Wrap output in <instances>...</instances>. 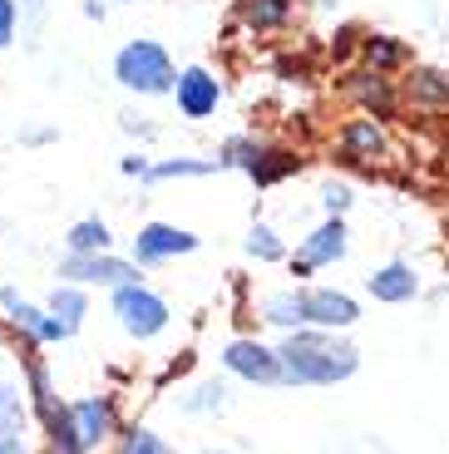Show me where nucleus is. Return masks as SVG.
<instances>
[{
    "instance_id": "obj_1",
    "label": "nucleus",
    "mask_w": 449,
    "mask_h": 454,
    "mask_svg": "<svg viewBox=\"0 0 449 454\" xmlns=\"http://www.w3.org/2000/svg\"><path fill=\"white\" fill-rule=\"evenodd\" d=\"M281 361V380L287 386H336L346 375H356L360 351L351 340H336L331 331H302L296 326L292 336L277 346Z\"/></svg>"
},
{
    "instance_id": "obj_2",
    "label": "nucleus",
    "mask_w": 449,
    "mask_h": 454,
    "mask_svg": "<svg viewBox=\"0 0 449 454\" xmlns=\"http://www.w3.org/2000/svg\"><path fill=\"white\" fill-rule=\"evenodd\" d=\"M114 74H119V84L124 90H138V94H169L173 90V59L163 45H154V40H134V45L119 50V59H114Z\"/></svg>"
},
{
    "instance_id": "obj_3",
    "label": "nucleus",
    "mask_w": 449,
    "mask_h": 454,
    "mask_svg": "<svg viewBox=\"0 0 449 454\" xmlns=\"http://www.w3.org/2000/svg\"><path fill=\"white\" fill-rule=\"evenodd\" d=\"M114 317H119V326L129 336L148 340L169 326V301L158 292H148L144 282H124V286H114Z\"/></svg>"
},
{
    "instance_id": "obj_4",
    "label": "nucleus",
    "mask_w": 449,
    "mask_h": 454,
    "mask_svg": "<svg viewBox=\"0 0 449 454\" xmlns=\"http://www.w3.org/2000/svg\"><path fill=\"white\" fill-rule=\"evenodd\" d=\"M302 301V326H321V331H346L360 321L356 296L331 292V286H316V292H296Z\"/></svg>"
},
{
    "instance_id": "obj_5",
    "label": "nucleus",
    "mask_w": 449,
    "mask_h": 454,
    "mask_svg": "<svg viewBox=\"0 0 449 454\" xmlns=\"http://www.w3.org/2000/svg\"><path fill=\"white\" fill-rule=\"evenodd\" d=\"M59 277L75 286L84 282H99V286H124V282H138V272L129 262L109 257V252H69V262L59 267Z\"/></svg>"
},
{
    "instance_id": "obj_6",
    "label": "nucleus",
    "mask_w": 449,
    "mask_h": 454,
    "mask_svg": "<svg viewBox=\"0 0 449 454\" xmlns=\"http://www.w3.org/2000/svg\"><path fill=\"white\" fill-rule=\"evenodd\" d=\"M223 365L242 380H252V386H281V361L262 340H232L223 351Z\"/></svg>"
},
{
    "instance_id": "obj_7",
    "label": "nucleus",
    "mask_w": 449,
    "mask_h": 454,
    "mask_svg": "<svg viewBox=\"0 0 449 454\" xmlns=\"http://www.w3.org/2000/svg\"><path fill=\"white\" fill-rule=\"evenodd\" d=\"M65 415H69V434H75L79 454H90L94 444H104V440H109V430H114V410H109V400H104V395L75 400V405H65Z\"/></svg>"
},
{
    "instance_id": "obj_8",
    "label": "nucleus",
    "mask_w": 449,
    "mask_h": 454,
    "mask_svg": "<svg viewBox=\"0 0 449 454\" xmlns=\"http://www.w3.org/2000/svg\"><path fill=\"white\" fill-rule=\"evenodd\" d=\"M183 252H198V238L183 232V227H169V223H148L134 238L138 262H169V257H183Z\"/></svg>"
},
{
    "instance_id": "obj_9",
    "label": "nucleus",
    "mask_w": 449,
    "mask_h": 454,
    "mask_svg": "<svg viewBox=\"0 0 449 454\" xmlns=\"http://www.w3.org/2000/svg\"><path fill=\"white\" fill-rule=\"evenodd\" d=\"M346 257V227H341V217H331V223H321L311 232V238L302 242V252H296V272H316V267H331V262Z\"/></svg>"
},
{
    "instance_id": "obj_10",
    "label": "nucleus",
    "mask_w": 449,
    "mask_h": 454,
    "mask_svg": "<svg viewBox=\"0 0 449 454\" xmlns=\"http://www.w3.org/2000/svg\"><path fill=\"white\" fill-rule=\"evenodd\" d=\"M0 307L15 317V326H25L35 340H45V346H50V340H69V336H75V331H69L59 317H50V311H40V307H30V301H20V296H15V286H0Z\"/></svg>"
},
{
    "instance_id": "obj_11",
    "label": "nucleus",
    "mask_w": 449,
    "mask_h": 454,
    "mask_svg": "<svg viewBox=\"0 0 449 454\" xmlns=\"http://www.w3.org/2000/svg\"><path fill=\"white\" fill-rule=\"evenodd\" d=\"M217 99H223V90H217V80L208 69H183L178 74V109L188 119H208L217 109Z\"/></svg>"
},
{
    "instance_id": "obj_12",
    "label": "nucleus",
    "mask_w": 449,
    "mask_h": 454,
    "mask_svg": "<svg viewBox=\"0 0 449 454\" xmlns=\"http://www.w3.org/2000/svg\"><path fill=\"white\" fill-rule=\"evenodd\" d=\"M366 286H371L375 301H410V296L420 292V277L405 267V262H390V267H381L375 277H366Z\"/></svg>"
},
{
    "instance_id": "obj_13",
    "label": "nucleus",
    "mask_w": 449,
    "mask_h": 454,
    "mask_svg": "<svg viewBox=\"0 0 449 454\" xmlns=\"http://www.w3.org/2000/svg\"><path fill=\"white\" fill-rule=\"evenodd\" d=\"M84 292H79L75 282H65V286H55V296H50V317H59L69 331H79V321H84Z\"/></svg>"
},
{
    "instance_id": "obj_14",
    "label": "nucleus",
    "mask_w": 449,
    "mask_h": 454,
    "mask_svg": "<svg viewBox=\"0 0 449 454\" xmlns=\"http://www.w3.org/2000/svg\"><path fill=\"white\" fill-rule=\"evenodd\" d=\"M69 252H109V227L99 223V217H84V223H75L69 227Z\"/></svg>"
},
{
    "instance_id": "obj_15",
    "label": "nucleus",
    "mask_w": 449,
    "mask_h": 454,
    "mask_svg": "<svg viewBox=\"0 0 449 454\" xmlns=\"http://www.w3.org/2000/svg\"><path fill=\"white\" fill-rule=\"evenodd\" d=\"M341 144H346V153H356V159H375L385 148V138H381V129H375V119H360V124L346 129Z\"/></svg>"
},
{
    "instance_id": "obj_16",
    "label": "nucleus",
    "mask_w": 449,
    "mask_h": 454,
    "mask_svg": "<svg viewBox=\"0 0 449 454\" xmlns=\"http://www.w3.org/2000/svg\"><path fill=\"white\" fill-rule=\"evenodd\" d=\"M262 317L272 326H302V301H296V292H277L262 301Z\"/></svg>"
},
{
    "instance_id": "obj_17",
    "label": "nucleus",
    "mask_w": 449,
    "mask_h": 454,
    "mask_svg": "<svg viewBox=\"0 0 449 454\" xmlns=\"http://www.w3.org/2000/svg\"><path fill=\"white\" fill-rule=\"evenodd\" d=\"M248 252H252V257H262V262H277L281 257V242L277 238H272V227H252V238H248Z\"/></svg>"
},
{
    "instance_id": "obj_18",
    "label": "nucleus",
    "mask_w": 449,
    "mask_h": 454,
    "mask_svg": "<svg viewBox=\"0 0 449 454\" xmlns=\"http://www.w3.org/2000/svg\"><path fill=\"white\" fill-rule=\"evenodd\" d=\"M439 80H445V74H429V69H425V74H415V84H410V90H415L420 99L449 104V84H439Z\"/></svg>"
},
{
    "instance_id": "obj_19",
    "label": "nucleus",
    "mask_w": 449,
    "mask_h": 454,
    "mask_svg": "<svg viewBox=\"0 0 449 454\" xmlns=\"http://www.w3.org/2000/svg\"><path fill=\"white\" fill-rule=\"evenodd\" d=\"M281 15H287V5H281V0H248V20L252 25H277Z\"/></svg>"
},
{
    "instance_id": "obj_20",
    "label": "nucleus",
    "mask_w": 449,
    "mask_h": 454,
    "mask_svg": "<svg viewBox=\"0 0 449 454\" xmlns=\"http://www.w3.org/2000/svg\"><path fill=\"white\" fill-rule=\"evenodd\" d=\"M124 454H173V450L158 440L154 430H134V434H129V450Z\"/></svg>"
},
{
    "instance_id": "obj_21",
    "label": "nucleus",
    "mask_w": 449,
    "mask_h": 454,
    "mask_svg": "<svg viewBox=\"0 0 449 454\" xmlns=\"http://www.w3.org/2000/svg\"><path fill=\"white\" fill-rule=\"evenodd\" d=\"M15 420H20V395L11 386H0V430H15Z\"/></svg>"
},
{
    "instance_id": "obj_22",
    "label": "nucleus",
    "mask_w": 449,
    "mask_h": 454,
    "mask_svg": "<svg viewBox=\"0 0 449 454\" xmlns=\"http://www.w3.org/2000/svg\"><path fill=\"white\" fill-rule=\"evenodd\" d=\"M366 55H371V65H395V59H400V45H390V40H371V45H366Z\"/></svg>"
},
{
    "instance_id": "obj_23",
    "label": "nucleus",
    "mask_w": 449,
    "mask_h": 454,
    "mask_svg": "<svg viewBox=\"0 0 449 454\" xmlns=\"http://www.w3.org/2000/svg\"><path fill=\"white\" fill-rule=\"evenodd\" d=\"M183 173H213V163H163L148 178H183Z\"/></svg>"
},
{
    "instance_id": "obj_24",
    "label": "nucleus",
    "mask_w": 449,
    "mask_h": 454,
    "mask_svg": "<svg viewBox=\"0 0 449 454\" xmlns=\"http://www.w3.org/2000/svg\"><path fill=\"white\" fill-rule=\"evenodd\" d=\"M15 40V0H0V50Z\"/></svg>"
},
{
    "instance_id": "obj_25",
    "label": "nucleus",
    "mask_w": 449,
    "mask_h": 454,
    "mask_svg": "<svg viewBox=\"0 0 449 454\" xmlns=\"http://www.w3.org/2000/svg\"><path fill=\"white\" fill-rule=\"evenodd\" d=\"M346 203H351V193L341 183H331V188H326V207H331V213H346Z\"/></svg>"
},
{
    "instance_id": "obj_26",
    "label": "nucleus",
    "mask_w": 449,
    "mask_h": 454,
    "mask_svg": "<svg viewBox=\"0 0 449 454\" xmlns=\"http://www.w3.org/2000/svg\"><path fill=\"white\" fill-rule=\"evenodd\" d=\"M0 454H25V444H20V440H15V434H11V430H0Z\"/></svg>"
},
{
    "instance_id": "obj_27",
    "label": "nucleus",
    "mask_w": 449,
    "mask_h": 454,
    "mask_svg": "<svg viewBox=\"0 0 449 454\" xmlns=\"http://www.w3.org/2000/svg\"><path fill=\"white\" fill-rule=\"evenodd\" d=\"M208 454H227V450H208Z\"/></svg>"
}]
</instances>
